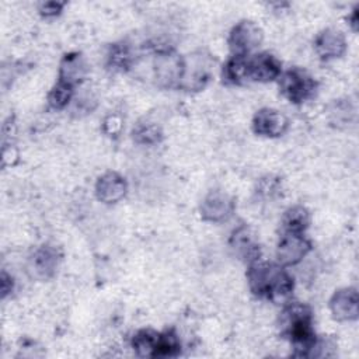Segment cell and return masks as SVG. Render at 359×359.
I'll return each instance as SVG.
<instances>
[{
	"mask_svg": "<svg viewBox=\"0 0 359 359\" xmlns=\"http://www.w3.org/2000/svg\"><path fill=\"white\" fill-rule=\"evenodd\" d=\"M57 264H59L57 250L52 245H42L29 258V271L35 278L45 280L55 275Z\"/></svg>",
	"mask_w": 359,
	"mask_h": 359,
	"instance_id": "13",
	"label": "cell"
},
{
	"mask_svg": "<svg viewBox=\"0 0 359 359\" xmlns=\"http://www.w3.org/2000/svg\"><path fill=\"white\" fill-rule=\"evenodd\" d=\"M282 332L290 338L296 355L309 356V352L316 341V335L311 328V311L307 306L300 303H292L285 307L280 314Z\"/></svg>",
	"mask_w": 359,
	"mask_h": 359,
	"instance_id": "2",
	"label": "cell"
},
{
	"mask_svg": "<svg viewBox=\"0 0 359 359\" xmlns=\"http://www.w3.org/2000/svg\"><path fill=\"white\" fill-rule=\"evenodd\" d=\"M73 86L63 83V81H57L53 88L49 91L48 94V102L53 109H62L65 108L69 101L72 100L73 95Z\"/></svg>",
	"mask_w": 359,
	"mask_h": 359,
	"instance_id": "21",
	"label": "cell"
},
{
	"mask_svg": "<svg viewBox=\"0 0 359 359\" xmlns=\"http://www.w3.org/2000/svg\"><path fill=\"white\" fill-rule=\"evenodd\" d=\"M310 223V216L306 208L293 206L283 215L282 224L286 233H303Z\"/></svg>",
	"mask_w": 359,
	"mask_h": 359,
	"instance_id": "18",
	"label": "cell"
},
{
	"mask_svg": "<svg viewBox=\"0 0 359 359\" xmlns=\"http://www.w3.org/2000/svg\"><path fill=\"white\" fill-rule=\"evenodd\" d=\"M153 77L160 87H180L182 72V56L170 49H161L154 55Z\"/></svg>",
	"mask_w": 359,
	"mask_h": 359,
	"instance_id": "5",
	"label": "cell"
},
{
	"mask_svg": "<svg viewBox=\"0 0 359 359\" xmlns=\"http://www.w3.org/2000/svg\"><path fill=\"white\" fill-rule=\"evenodd\" d=\"M95 107V98L90 93H83L80 97L76 100V108L83 112H88Z\"/></svg>",
	"mask_w": 359,
	"mask_h": 359,
	"instance_id": "26",
	"label": "cell"
},
{
	"mask_svg": "<svg viewBox=\"0 0 359 359\" xmlns=\"http://www.w3.org/2000/svg\"><path fill=\"white\" fill-rule=\"evenodd\" d=\"M351 24L353 27V29L356 31V24H358V17H356V10H353L352 15H351Z\"/></svg>",
	"mask_w": 359,
	"mask_h": 359,
	"instance_id": "29",
	"label": "cell"
},
{
	"mask_svg": "<svg viewBox=\"0 0 359 359\" xmlns=\"http://www.w3.org/2000/svg\"><path fill=\"white\" fill-rule=\"evenodd\" d=\"M289 126L287 118L272 108H262L259 109L254 119H252V129L257 135L268 136V137H276L286 132Z\"/></svg>",
	"mask_w": 359,
	"mask_h": 359,
	"instance_id": "11",
	"label": "cell"
},
{
	"mask_svg": "<svg viewBox=\"0 0 359 359\" xmlns=\"http://www.w3.org/2000/svg\"><path fill=\"white\" fill-rule=\"evenodd\" d=\"M126 194V181L116 172H105L97 180L95 195L101 202L115 203Z\"/></svg>",
	"mask_w": 359,
	"mask_h": 359,
	"instance_id": "15",
	"label": "cell"
},
{
	"mask_svg": "<svg viewBox=\"0 0 359 359\" xmlns=\"http://www.w3.org/2000/svg\"><path fill=\"white\" fill-rule=\"evenodd\" d=\"M109 65L114 66L115 69H129L133 63V55L130 48L126 43H115L111 48V52L108 55Z\"/></svg>",
	"mask_w": 359,
	"mask_h": 359,
	"instance_id": "23",
	"label": "cell"
},
{
	"mask_svg": "<svg viewBox=\"0 0 359 359\" xmlns=\"http://www.w3.org/2000/svg\"><path fill=\"white\" fill-rule=\"evenodd\" d=\"M180 341L174 331H165L158 334L157 356H175L180 352Z\"/></svg>",
	"mask_w": 359,
	"mask_h": 359,
	"instance_id": "24",
	"label": "cell"
},
{
	"mask_svg": "<svg viewBox=\"0 0 359 359\" xmlns=\"http://www.w3.org/2000/svg\"><path fill=\"white\" fill-rule=\"evenodd\" d=\"M317 55L321 59H335L344 55L346 49V41L341 31L334 28H327L318 34L314 42Z\"/></svg>",
	"mask_w": 359,
	"mask_h": 359,
	"instance_id": "14",
	"label": "cell"
},
{
	"mask_svg": "<svg viewBox=\"0 0 359 359\" xmlns=\"http://www.w3.org/2000/svg\"><path fill=\"white\" fill-rule=\"evenodd\" d=\"M330 309L335 320L353 321L358 318V292L353 287H344L334 293Z\"/></svg>",
	"mask_w": 359,
	"mask_h": 359,
	"instance_id": "12",
	"label": "cell"
},
{
	"mask_svg": "<svg viewBox=\"0 0 359 359\" xmlns=\"http://www.w3.org/2000/svg\"><path fill=\"white\" fill-rule=\"evenodd\" d=\"M355 116V109L351 102L339 100L335 101L330 108V119L337 126H345L352 122Z\"/></svg>",
	"mask_w": 359,
	"mask_h": 359,
	"instance_id": "22",
	"label": "cell"
},
{
	"mask_svg": "<svg viewBox=\"0 0 359 359\" xmlns=\"http://www.w3.org/2000/svg\"><path fill=\"white\" fill-rule=\"evenodd\" d=\"M13 290V278L3 271L1 272V296L6 297Z\"/></svg>",
	"mask_w": 359,
	"mask_h": 359,
	"instance_id": "28",
	"label": "cell"
},
{
	"mask_svg": "<svg viewBox=\"0 0 359 359\" xmlns=\"http://www.w3.org/2000/svg\"><path fill=\"white\" fill-rule=\"evenodd\" d=\"M87 66L80 53H67L63 56L59 67V81L76 86L86 76Z\"/></svg>",
	"mask_w": 359,
	"mask_h": 359,
	"instance_id": "16",
	"label": "cell"
},
{
	"mask_svg": "<svg viewBox=\"0 0 359 359\" xmlns=\"http://www.w3.org/2000/svg\"><path fill=\"white\" fill-rule=\"evenodd\" d=\"M261 28L248 20L236 24L229 35V46L234 56H247L262 42Z\"/></svg>",
	"mask_w": 359,
	"mask_h": 359,
	"instance_id": "6",
	"label": "cell"
},
{
	"mask_svg": "<svg viewBox=\"0 0 359 359\" xmlns=\"http://www.w3.org/2000/svg\"><path fill=\"white\" fill-rule=\"evenodd\" d=\"M133 140L140 144H156L161 140V129L153 122H139L133 128Z\"/></svg>",
	"mask_w": 359,
	"mask_h": 359,
	"instance_id": "20",
	"label": "cell"
},
{
	"mask_svg": "<svg viewBox=\"0 0 359 359\" xmlns=\"http://www.w3.org/2000/svg\"><path fill=\"white\" fill-rule=\"evenodd\" d=\"M280 76V62L271 53H258L247 57L248 81H271Z\"/></svg>",
	"mask_w": 359,
	"mask_h": 359,
	"instance_id": "10",
	"label": "cell"
},
{
	"mask_svg": "<svg viewBox=\"0 0 359 359\" xmlns=\"http://www.w3.org/2000/svg\"><path fill=\"white\" fill-rule=\"evenodd\" d=\"M63 8V3H56V1H48L45 4H42L41 7V13L43 15H56L60 13V10Z\"/></svg>",
	"mask_w": 359,
	"mask_h": 359,
	"instance_id": "27",
	"label": "cell"
},
{
	"mask_svg": "<svg viewBox=\"0 0 359 359\" xmlns=\"http://www.w3.org/2000/svg\"><path fill=\"white\" fill-rule=\"evenodd\" d=\"M158 334L151 330H142L135 334L132 339V346L139 356L143 358H154L157 356V344Z\"/></svg>",
	"mask_w": 359,
	"mask_h": 359,
	"instance_id": "17",
	"label": "cell"
},
{
	"mask_svg": "<svg viewBox=\"0 0 359 359\" xmlns=\"http://www.w3.org/2000/svg\"><path fill=\"white\" fill-rule=\"evenodd\" d=\"M279 87L282 94L293 104H300L310 100L316 90V80L306 72L299 67H293L286 70L280 76Z\"/></svg>",
	"mask_w": 359,
	"mask_h": 359,
	"instance_id": "4",
	"label": "cell"
},
{
	"mask_svg": "<svg viewBox=\"0 0 359 359\" xmlns=\"http://www.w3.org/2000/svg\"><path fill=\"white\" fill-rule=\"evenodd\" d=\"M234 206V199L229 194L210 191L201 205V216L208 222H223L233 215Z\"/></svg>",
	"mask_w": 359,
	"mask_h": 359,
	"instance_id": "7",
	"label": "cell"
},
{
	"mask_svg": "<svg viewBox=\"0 0 359 359\" xmlns=\"http://www.w3.org/2000/svg\"><path fill=\"white\" fill-rule=\"evenodd\" d=\"M223 81L229 84H243L247 80V56L230 57L223 67Z\"/></svg>",
	"mask_w": 359,
	"mask_h": 359,
	"instance_id": "19",
	"label": "cell"
},
{
	"mask_svg": "<svg viewBox=\"0 0 359 359\" xmlns=\"http://www.w3.org/2000/svg\"><path fill=\"white\" fill-rule=\"evenodd\" d=\"M213 72V59L203 50H196L182 56V72L180 88L198 91L202 90L210 80Z\"/></svg>",
	"mask_w": 359,
	"mask_h": 359,
	"instance_id": "3",
	"label": "cell"
},
{
	"mask_svg": "<svg viewBox=\"0 0 359 359\" xmlns=\"http://www.w3.org/2000/svg\"><path fill=\"white\" fill-rule=\"evenodd\" d=\"M122 129V119L118 115H109L104 121V132L109 136H116Z\"/></svg>",
	"mask_w": 359,
	"mask_h": 359,
	"instance_id": "25",
	"label": "cell"
},
{
	"mask_svg": "<svg viewBox=\"0 0 359 359\" xmlns=\"http://www.w3.org/2000/svg\"><path fill=\"white\" fill-rule=\"evenodd\" d=\"M250 290L262 299L273 302L289 297L293 290L292 276L279 265L254 262L247 272Z\"/></svg>",
	"mask_w": 359,
	"mask_h": 359,
	"instance_id": "1",
	"label": "cell"
},
{
	"mask_svg": "<svg viewBox=\"0 0 359 359\" xmlns=\"http://www.w3.org/2000/svg\"><path fill=\"white\" fill-rule=\"evenodd\" d=\"M310 241L302 233H286L276 248V258L280 265H294L310 251Z\"/></svg>",
	"mask_w": 359,
	"mask_h": 359,
	"instance_id": "9",
	"label": "cell"
},
{
	"mask_svg": "<svg viewBox=\"0 0 359 359\" xmlns=\"http://www.w3.org/2000/svg\"><path fill=\"white\" fill-rule=\"evenodd\" d=\"M233 252L243 261L254 264L261 257V245L257 234L247 226L237 227L230 237Z\"/></svg>",
	"mask_w": 359,
	"mask_h": 359,
	"instance_id": "8",
	"label": "cell"
}]
</instances>
